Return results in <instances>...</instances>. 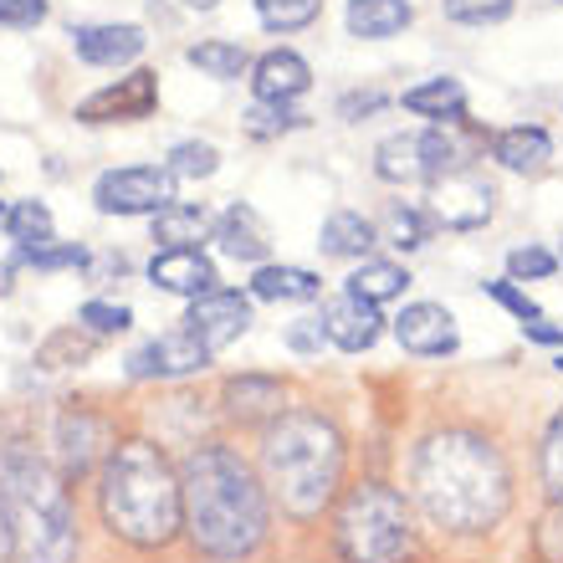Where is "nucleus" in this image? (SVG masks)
I'll return each mask as SVG.
<instances>
[{"mask_svg": "<svg viewBox=\"0 0 563 563\" xmlns=\"http://www.w3.org/2000/svg\"><path fill=\"white\" fill-rule=\"evenodd\" d=\"M522 333H528V339H538V343H563V328L543 323V318H533V323H522Z\"/></svg>", "mask_w": 563, "mask_h": 563, "instance_id": "nucleus-47", "label": "nucleus"}, {"mask_svg": "<svg viewBox=\"0 0 563 563\" xmlns=\"http://www.w3.org/2000/svg\"><path fill=\"white\" fill-rule=\"evenodd\" d=\"M487 297H497V302H503V308H512L522 318V323H533V318H543V312H538V302L533 297H522L518 287H512V282H487Z\"/></svg>", "mask_w": 563, "mask_h": 563, "instance_id": "nucleus-43", "label": "nucleus"}, {"mask_svg": "<svg viewBox=\"0 0 563 563\" xmlns=\"http://www.w3.org/2000/svg\"><path fill=\"white\" fill-rule=\"evenodd\" d=\"M92 354V333L88 328H62L36 349V364L42 369H67V364H82Z\"/></svg>", "mask_w": 563, "mask_h": 563, "instance_id": "nucleus-32", "label": "nucleus"}, {"mask_svg": "<svg viewBox=\"0 0 563 563\" xmlns=\"http://www.w3.org/2000/svg\"><path fill=\"white\" fill-rule=\"evenodd\" d=\"M405 108L420 113V119H435V123L466 119V88H461L456 77H430V82L405 92Z\"/></svg>", "mask_w": 563, "mask_h": 563, "instance_id": "nucleus-24", "label": "nucleus"}, {"mask_svg": "<svg viewBox=\"0 0 563 563\" xmlns=\"http://www.w3.org/2000/svg\"><path fill=\"white\" fill-rule=\"evenodd\" d=\"M492 159L503 169H512V175H538L553 159V139L543 129H528V123L522 129H503L492 139Z\"/></svg>", "mask_w": 563, "mask_h": 563, "instance_id": "nucleus-22", "label": "nucleus"}, {"mask_svg": "<svg viewBox=\"0 0 563 563\" xmlns=\"http://www.w3.org/2000/svg\"><path fill=\"white\" fill-rule=\"evenodd\" d=\"M318 287L323 282L308 267H256L252 277V292L267 297V302H308V297H318Z\"/></svg>", "mask_w": 563, "mask_h": 563, "instance_id": "nucleus-26", "label": "nucleus"}, {"mask_svg": "<svg viewBox=\"0 0 563 563\" xmlns=\"http://www.w3.org/2000/svg\"><path fill=\"white\" fill-rule=\"evenodd\" d=\"M374 175L389 179V185H410V179H420V175H426L420 139L416 134H389L385 144L374 148Z\"/></svg>", "mask_w": 563, "mask_h": 563, "instance_id": "nucleus-25", "label": "nucleus"}, {"mask_svg": "<svg viewBox=\"0 0 563 563\" xmlns=\"http://www.w3.org/2000/svg\"><path fill=\"white\" fill-rule=\"evenodd\" d=\"M98 512L129 549H164L185 528V492L175 461L154 441H123L108 451L98 476Z\"/></svg>", "mask_w": 563, "mask_h": 563, "instance_id": "nucleus-3", "label": "nucleus"}, {"mask_svg": "<svg viewBox=\"0 0 563 563\" xmlns=\"http://www.w3.org/2000/svg\"><path fill=\"white\" fill-rule=\"evenodd\" d=\"M405 287H410V272L400 267V262H374V256H364V267L349 277V292L364 297V302H389V297H400Z\"/></svg>", "mask_w": 563, "mask_h": 563, "instance_id": "nucleus-27", "label": "nucleus"}, {"mask_svg": "<svg viewBox=\"0 0 563 563\" xmlns=\"http://www.w3.org/2000/svg\"><path fill=\"white\" fill-rule=\"evenodd\" d=\"M185 62L200 67L206 77H216V82H236V77L252 67L246 46H236V42H195L190 52H185Z\"/></svg>", "mask_w": 563, "mask_h": 563, "instance_id": "nucleus-29", "label": "nucleus"}, {"mask_svg": "<svg viewBox=\"0 0 563 563\" xmlns=\"http://www.w3.org/2000/svg\"><path fill=\"white\" fill-rule=\"evenodd\" d=\"M92 200L103 216H159L175 206V175L159 164H129V169H108L92 185Z\"/></svg>", "mask_w": 563, "mask_h": 563, "instance_id": "nucleus-7", "label": "nucleus"}, {"mask_svg": "<svg viewBox=\"0 0 563 563\" xmlns=\"http://www.w3.org/2000/svg\"><path fill=\"white\" fill-rule=\"evenodd\" d=\"M15 559V533H11V512H5V503H0V563Z\"/></svg>", "mask_w": 563, "mask_h": 563, "instance_id": "nucleus-46", "label": "nucleus"}, {"mask_svg": "<svg viewBox=\"0 0 563 563\" xmlns=\"http://www.w3.org/2000/svg\"><path fill=\"white\" fill-rule=\"evenodd\" d=\"M154 103H159V82H154V73L139 67V73L119 77L113 88H98L92 98H82L77 119L82 123H129V119H148Z\"/></svg>", "mask_w": 563, "mask_h": 563, "instance_id": "nucleus-11", "label": "nucleus"}, {"mask_svg": "<svg viewBox=\"0 0 563 563\" xmlns=\"http://www.w3.org/2000/svg\"><path fill=\"white\" fill-rule=\"evenodd\" d=\"M179 5H190V11H216L221 0H179Z\"/></svg>", "mask_w": 563, "mask_h": 563, "instance_id": "nucleus-49", "label": "nucleus"}, {"mask_svg": "<svg viewBox=\"0 0 563 563\" xmlns=\"http://www.w3.org/2000/svg\"><path fill=\"white\" fill-rule=\"evenodd\" d=\"M538 553L543 563H563V503H553L549 518L538 522Z\"/></svg>", "mask_w": 563, "mask_h": 563, "instance_id": "nucleus-42", "label": "nucleus"}, {"mask_svg": "<svg viewBox=\"0 0 563 563\" xmlns=\"http://www.w3.org/2000/svg\"><path fill=\"white\" fill-rule=\"evenodd\" d=\"M175 179H210L221 169V148L206 144V139H185V144L169 148V164H164Z\"/></svg>", "mask_w": 563, "mask_h": 563, "instance_id": "nucleus-30", "label": "nucleus"}, {"mask_svg": "<svg viewBox=\"0 0 563 563\" xmlns=\"http://www.w3.org/2000/svg\"><path fill=\"white\" fill-rule=\"evenodd\" d=\"M416 497L445 533H492L512 503V472L503 451L476 430H435L416 451Z\"/></svg>", "mask_w": 563, "mask_h": 563, "instance_id": "nucleus-1", "label": "nucleus"}, {"mask_svg": "<svg viewBox=\"0 0 563 563\" xmlns=\"http://www.w3.org/2000/svg\"><path fill=\"white\" fill-rule=\"evenodd\" d=\"M416 21L410 0H349V36L358 42H389Z\"/></svg>", "mask_w": 563, "mask_h": 563, "instance_id": "nucleus-20", "label": "nucleus"}, {"mask_svg": "<svg viewBox=\"0 0 563 563\" xmlns=\"http://www.w3.org/2000/svg\"><path fill=\"white\" fill-rule=\"evenodd\" d=\"M246 323H252V302H246L241 292H225V287H216V292H206V297H195L190 318H185V328L206 343L210 354H216V349H225V343H236L241 333H246Z\"/></svg>", "mask_w": 563, "mask_h": 563, "instance_id": "nucleus-12", "label": "nucleus"}, {"mask_svg": "<svg viewBox=\"0 0 563 563\" xmlns=\"http://www.w3.org/2000/svg\"><path fill=\"white\" fill-rule=\"evenodd\" d=\"M297 123H302V113H297L292 103H256L252 113H246V129H252L256 139L287 134V129H297Z\"/></svg>", "mask_w": 563, "mask_h": 563, "instance_id": "nucleus-37", "label": "nucleus"}, {"mask_svg": "<svg viewBox=\"0 0 563 563\" xmlns=\"http://www.w3.org/2000/svg\"><path fill=\"white\" fill-rule=\"evenodd\" d=\"M0 225H5V206H0Z\"/></svg>", "mask_w": 563, "mask_h": 563, "instance_id": "nucleus-50", "label": "nucleus"}, {"mask_svg": "<svg viewBox=\"0 0 563 563\" xmlns=\"http://www.w3.org/2000/svg\"><path fill=\"white\" fill-rule=\"evenodd\" d=\"M148 282L175 297H206L216 292V267L210 256H200V246H169L148 262Z\"/></svg>", "mask_w": 563, "mask_h": 563, "instance_id": "nucleus-16", "label": "nucleus"}, {"mask_svg": "<svg viewBox=\"0 0 563 563\" xmlns=\"http://www.w3.org/2000/svg\"><path fill=\"white\" fill-rule=\"evenodd\" d=\"M559 369H563V358H559Z\"/></svg>", "mask_w": 563, "mask_h": 563, "instance_id": "nucleus-51", "label": "nucleus"}, {"mask_svg": "<svg viewBox=\"0 0 563 563\" xmlns=\"http://www.w3.org/2000/svg\"><path fill=\"white\" fill-rule=\"evenodd\" d=\"M108 445H113V426L88 405H67L52 426V456L62 476H88L98 461H108Z\"/></svg>", "mask_w": 563, "mask_h": 563, "instance_id": "nucleus-8", "label": "nucleus"}, {"mask_svg": "<svg viewBox=\"0 0 563 563\" xmlns=\"http://www.w3.org/2000/svg\"><path fill=\"white\" fill-rule=\"evenodd\" d=\"M210 364V349L195 339L190 328H175L164 339L144 343L134 358H129V379H185V374H200Z\"/></svg>", "mask_w": 563, "mask_h": 563, "instance_id": "nucleus-10", "label": "nucleus"}, {"mask_svg": "<svg viewBox=\"0 0 563 563\" xmlns=\"http://www.w3.org/2000/svg\"><path fill=\"white\" fill-rule=\"evenodd\" d=\"M5 231L21 246H42V241H52V210L42 200H21L15 210H5Z\"/></svg>", "mask_w": 563, "mask_h": 563, "instance_id": "nucleus-34", "label": "nucleus"}, {"mask_svg": "<svg viewBox=\"0 0 563 563\" xmlns=\"http://www.w3.org/2000/svg\"><path fill=\"white\" fill-rule=\"evenodd\" d=\"M323 339L328 343H339L343 354H364V349H374V339H379V308L374 302H364V297H354V292H343V297H333L323 308Z\"/></svg>", "mask_w": 563, "mask_h": 563, "instance_id": "nucleus-15", "label": "nucleus"}, {"mask_svg": "<svg viewBox=\"0 0 563 563\" xmlns=\"http://www.w3.org/2000/svg\"><path fill=\"white\" fill-rule=\"evenodd\" d=\"M0 503L11 512V533L21 563H73L77 512L67 497V476L26 441L0 445Z\"/></svg>", "mask_w": 563, "mask_h": 563, "instance_id": "nucleus-4", "label": "nucleus"}, {"mask_svg": "<svg viewBox=\"0 0 563 563\" xmlns=\"http://www.w3.org/2000/svg\"><path fill=\"white\" fill-rule=\"evenodd\" d=\"M252 88H256V103H292V98H302L312 88V67L282 46V52H267L252 67Z\"/></svg>", "mask_w": 563, "mask_h": 563, "instance_id": "nucleus-18", "label": "nucleus"}, {"mask_svg": "<svg viewBox=\"0 0 563 563\" xmlns=\"http://www.w3.org/2000/svg\"><path fill=\"white\" fill-rule=\"evenodd\" d=\"M21 262L36 272H62V267H88V252L82 246H52V241H42V246H21Z\"/></svg>", "mask_w": 563, "mask_h": 563, "instance_id": "nucleus-36", "label": "nucleus"}, {"mask_svg": "<svg viewBox=\"0 0 563 563\" xmlns=\"http://www.w3.org/2000/svg\"><path fill=\"white\" fill-rule=\"evenodd\" d=\"M441 11L461 26H487V21H503L512 11V0H441Z\"/></svg>", "mask_w": 563, "mask_h": 563, "instance_id": "nucleus-38", "label": "nucleus"}, {"mask_svg": "<svg viewBox=\"0 0 563 563\" xmlns=\"http://www.w3.org/2000/svg\"><path fill=\"white\" fill-rule=\"evenodd\" d=\"M185 533L206 559L241 563L267 543V492L231 445H195L179 466Z\"/></svg>", "mask_w": 563, "mask_h": 563, "instance_id": "nucleus-2", "label": "nucleus"}, {"mask_svg": "<svg viewBox=\"0 0 563 563\" xmlns=\"http://www.w3.org/2000/svg\"><path fill=\"white\" fill-rule=\"evenodd\" d=\"M374 241H379V231H374L358 210H333V216L323 221V231H318L323 256H369Z\"/></svg>", "mask_w": 563, "mask_h": 563, "instance_id": "nucleus-23", "label": "nucleus"}, {"mask_svg": "<svg viewBox=\"0 0 563 563\" xmlns=\"http://www.w3.org/2000/svg\"><path fill=\"white\" fill-rule=\"evenodd\" d=\"M543 482H549L553 503H563V410L553 416L549 435H543Z\"/></svg>", "mask_w": 563, "mask_h": 563, "instance_id": "nucleus-39", "label": "nucleus"}, {"mask_svg": "<svg viewBox=\"0 0 563 563\" xmlns=\"http://www.w3.org/2000/svg\"><path fill=\"white\" fill-rule=\"evenodd\" d=\"M333 538L349 563H405L416 553V528H410V507L385 482H358L339 503Z\"/></svg>", "mask_w": 563, "mask_h": 563, "instance_id": "nucleus-6", "label": "nucleus"}, {"mask_svg": "<svg viewBox=\"0 0 563 563\" xmlns=\"http://www.w3.org/2000/svg\"><path fill=\"white\" fill-rule=\"evenodd\" d=\"M487 148V134L476 129L472 119H445L430 123L420 134V159H426V175H456V169H472V159Z\"/></svg>", "mask_w": 563, "mask_h": 563, "instance_id": "nucleus-13", "label": "nucleus"}, {"mask_svg": "<svg viewBox=\"0 0 563 563\" xmlns=\"http://www.w3.org/2000/svg\"><path fill=\"white\" fill-rule=\"evenodd\" d=\"M11 287H15V282H11V267L0 262V297H11Z\"/></svg>", "mask_w": 563, "mask_h": 563, "instance_id": "nucleus-48", "label": "nucleus"}, {"mask_svg": "<svg viewBox=\"0 0 563 563\" xmlns=\"http://www.w3.org/2000/svg\"><path fill=\"white\" fill-rule=\"evenodd\" d=\"M262 472L292 518H318L343 482V430L323 410H282L262 441Z\"/></svg>", "mask_w": 563, "mask_h": 563, "instance_id": "nucleus-5", "label": "nucleus"}, {"mask_svg": "<svg viewBox=\"0 0 563 563\" xmlns=\"http://www.w3.org/2000/svg\"><path fill=\"white\" fill-rule=\"evenodd\" d=\"M492 200H497V190H492L482 175H472V169L435 175V185H430V216H435L445 231H476V225H487Z\"/></svg>", "mask_w": 563, "mask_h": 563, "instance_id": "nucleus-9", "label": "nucleus"}, {"mask_svg": "<svg viewBox=\"0 0 563 563\" xmlns=\"http://www.w3.org/2000/svg\"><path fill=\"white\" fill-rule=\"evenodd\" d=\"M559 267V256L543 252V246H518V252H507V272L512 277H553Z\"/></svg>", "mask_w": 563, "mask_h": 563, "instance_id": "nucleus-40", "label": "nucleus"}, {"mask_svg": "<svg viewBox=\"0 0 563 563\" xmlns=\"http://www.w3.org/2000/svg\"><path fill=\"white\" fill-rule=\"evenodd\" d=\"M73 52L88 67H123L144 52V31L129 26V21H98V26H77L73 31Z\"/></svg>", "mask_w": 563, "mask_h": 563, "instance_id": "nucleus-17", "label": "nucleus"}, {"mask_svg": "<svg viewBox=\"0 0 563 563\" xmlns=\"http://www.w3.org/2000/svg\"><path fill=\"white\" fill-rule=\"evenodd\" d=\"M323 0H256V15L267 31H302L318 21Z\"/></svg>", "mask_w": 563, "mask_h": 563, "instance_id": "nucleus-33", "label": "nucleus"}, {"mask_svg": "<svg viewBox=\"0 0 563 563\" xmlns=\"http://www.w3.org/2000/svg\"><path fill=\"white\" fill-rule=\"evenodd\" d=\"M134 312L129 308H113V302H82L77 312V328H88L92 339H113V333H129Z\"/></svg>", "mask_w": 563, "mask_h": 563, "instance_id": "nucleus-35", "label": "nucleus"}, {"mask_svg": "<svg viewBox=\"0 0 563 563\" xmlns=\"http://www.w3.org/2000/svg\"><path fill=\"white\" fill-rule=\"evenodd\" d=\"M216 246H221L231 262H262V256L272 252V231L252 206H231L221 221H216Z\"/></svg>", "mask_w": 563, "mask_h": 563, "instance_id": "nucleus-19", "label": "nucleus"}, {"mask_svg": "<svg viewBox=\"0 0 563 563\" xmlns=\"http://www.w3.org/2000/svg\"><path fill=\"white\" fill-rule=\"evenodd\" d=\"M287 343H292L297 354H308V349H323V323H297L292 333H287Z\"/></svg>", "mask_w": 563, "mask_h": 563, "instance_id": "nucleus-45", "label": "nucleus"}, {"mask_svg": "<svg viewBox=\"0 0 563 563\" xmlns=\"http://www.w3.org/2000/svg\"><path fill=\"white\" fill-rule=\"evenodd\" d=\"M385 241L395 246V252H420L430 241V221H426V210H416V206H389V216H385Z\"/></svg>", "mask_w": 563, "mask_h": 563, "instance_id": "nucleus-31", "label": "nucleus"}, {"mask_svg": "<svg viewBox=\"0 0 563 563\" xmlns=\"http://www.w3.org/2000/svg\"><path fill=\"white\" fill-rule=\"evenodd\" d=\"M374 108H385V92H354V98H343L339 113H343L349 123H358L364 113H374Z\"/></svg>", "mask_w": 563, "mask_h": 563, "instance_id": "nucleus-44", "label": "nucleus"}, {"mask_svg": "<svg viewBox=\"0 0 563 563\" xmlns=\"http://www.w3.org/2000/svg\"><path fill=\"white\" fill-rule=\"evenodd\" d=\"M282 385L267 379V374H241L225 385V416L241 420V426H252V420H267V416H282Z\"/></svg>", "mask_w": 563, "mask_h": 563, "instance_id": "nucleus-21", "label": "nucleus"}, {"mask_svg": "<svg viewBox=\"0 0 563 563\" xmlns=\"http://www.w3.org/2000/svg\"><path fill=\"white\" fill-rule=\"evenodd\" d=\"M210 231V216L200 206H164L159 216H154V241H159L164 252L169 246H195V241H206Z\"/></svg>", "mask_w": 563, "mask_h": 563, "instance_id": "nucleus-28", "label": "nucleus"}, {"mask_svg": "<svg viewBox=\"0 0 563 563\" xmlns=\"http://www.w3.org/2000/svg\"><path fill=\"white\" fill-rule=\"evenodd\" d=\"M46 21V0H0V26L5 31H31Z\"/></svg>", "mask_w": 563, "mask_h": 563, "instance_id": "nucleus-41", "label": "nucleus"}, {"mask_svg": "<svg viewBox=\"0 0 563 563\" xmlns=\"http://www.w3.org/2000/svg\"><path fill=\"white\" fill-rule=\"evenodd\" d=\"M395 339L420 358H441L456 349V318L441 308V302H410V308L395 318Z\"/></svg>", "mask_w": 563, "mask_h": 563, "instance_id": "nucleus-14", "label": "nucleus"}]
</instances>
